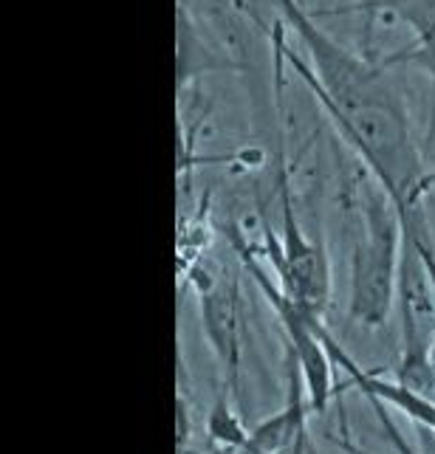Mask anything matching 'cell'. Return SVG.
<instances>
[{
    "mask_svg": "<svg viewBox=\"0 0 435 454\" xmlns=\"http://www.w3.org/2000/svg\"><path fill=\"white\" fill-rule=\"evenodd\" d=\"M289 28L300 37L308 62L291 51L283 28H274V45L334 124L336 136L365 164L368 176L391 195L401 217L422 215L430 190L424 155L413 136L396 68L382 57H368L334 40L300 0H272Z\"/></svg>",
    "mask_w": 435,
    "mask_h": 454,
    "instance_id": "1",
    "label": "cell"
},
{
    "mask_svg": "<svg viewBox=\"0 0 435 454\" xmlns=\"http://www.w3.org/2000/svg\"><path fill=\"white\" fill-rule=\"evenodd\" d=\"M404 254V221L396 203L376 181L360 198V229L351 246L348 319L368 331L384 327L396 308Z\"/></svg>",
    "mask_w": 435,
    "mask_h": 454,
    "instance_id": "2",
    "label": "cell"
},
{
    "mask_svg": "<svg viewBox=\"0 0 435 454\" xmlns=\"http://www.w3.org/2000/svg\"><path fill=\"white\" fill-rule=\"evenodd\" d=\"M277 198H280V234L266 229V257L272 262V279L289 300L303 308L308 317L322 319L325 308L331 302V260L325 254L320 238H311L300 226L297 207L291 198L286 153L280 145L277 155Z\"/></svg>",
    "mask_w": 435,
    "mask_h": 454,
    "instance_id": "3",
    "label": "cell"
},
{
    "mask_svg": "<svg viewBox=\"0 0 435 454\" xmlns=\"http://www.w3.org/2000/svg\"><path fill=\"white\" fill-rule=\"evenodd\" d=\"M193 286L198 291L204 336L224 370L226 384H238L241 370V286L238 274L221 260L201 257L193 265Z\"/></svg>",
    "mask_w": 435,
    "mask_h": 454,
    "instance_id": "4",
    "label": "cell"
},
{
    "mask_svg": "<svg viewBox=\"0 0 435 454\" xmlns=\"http://www.w3.org/2000/svg\"><path fill=\"white\" fill-rule=\"evenodd\" d=\"M396 18L410 23L413 43L382 57L396 71H418L430 82V121L427 142L435 145V0H393L387 4Z\"/></svg>",
    "mask_w": 435,
    "mask_h": 454,
    "instance_id": "5",
    "label": "cell"
},
{
    "mask_svg": "<svg viewBox=\"0 0 435 454\" xmlns=\"http://www.w3.org/2000/svg\"><path fill=\"white\" fill-rule=\"evenodd\" d=\"M218 66L215 57L204 49V43L198 40L193 20L186 18L184 4L178 6V90H184L193 82V76Z\"/></svg>",
    "mask_w": 435,
    "mask_h": 454,
    "instance_id": "6",
    "label": "cell"
},
{
    "mask_svg": "<svg viewBox=\"0 0 435 454\" xmlns=\"http://www.w3.org/2000/svg\"><path fill=\"white\" fill-rule=\"evenodd\" d=\"M207 432L218 446L232 449V451L249 449V437H252V432H249L238 420V415L232 412L226 395H218V401L212 403V410L207 415Z\"/></svg>",
    "mask_w": 435,
    "mask_h": 454,
    "instance_id": "7",
    "label": "cell"
}]
</instances>
